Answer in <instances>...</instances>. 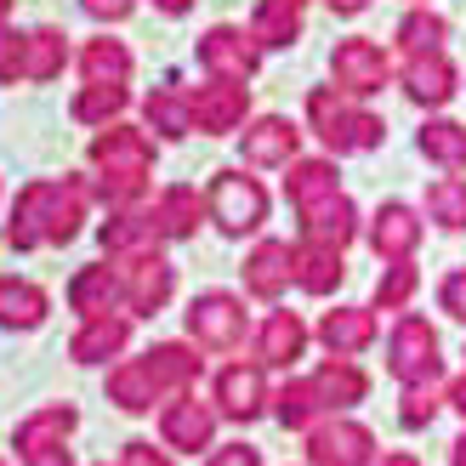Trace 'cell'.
Wrapping results in <instances>:
<instances>
[{"mask_svg": "<svg viewBox=\"0 0 466 466\" xmlns=\"http://www.w3.org/2000/svg\"><path fill=\"white\" fill-rule=\"evenodd\" d=\"M91 188L80 177H40L17 194L12 205V250H40V245H68L86 222Z\"/></svg>", "mask_w": 466, "mask_h": 466, "instance_id": "1", "label": "cell"}, {"mask_svg": "<svg viewBox=\"0 0 466 466\" xmlns=\"http://www.w3.org/2000/svg\"><path fill=\"white\" fill-rule=\"evenodd\" d=\"M199 381V353H188L182 341H159L143 359H126L108 370V404H120L131 415L154 410L159 399H177Z\"/></svg>", "mask_w": 466, "mask_h": 466, "instance_id": "2", "label": "cell"}, {"mask_svg": "<svg viewBox=\"0 0 466 466\" xmlns=\"http://www.w3.org/2000/svg\"><path fill=\"white\" fill-rule=\"evenodd\" d=\"M91 166H97V199H108L114 211L120 205H137L148 188V171H154V143H148V131H137V126H103L97 137H91Z\"/></svg>", "mask_w": 466, "mask_h": 466, "instance_id": "3", "label": "cell"}, {"mask_svg": "<svg viewBox=\"0 0 466 466\" xmlns=\"http://www.w3.org/2000/svg\"><path fill=\"white\" fill-rule=\"evenodd\" d=\"M308 126L330 154H370V148H381V137H387L381 114L359 108V97H347L341 86L308 91Z\"/></svg>", "mask_w": 466, "mask_h": 466, "instance_id": "4", "label": "cell"}, {"mask_svg": "<svg viewBox=\"0 0 466 466\" xmlns=\"http://www.w3.org/2000/svg\"><path fill=\"white\" fill-rule=\"evenodd\" d=\"M387 370H392V381H404V387H421V381H438V376H444V359H438V330H432L427 319L404 313L399 324H392Z\"/></svg>", "mask_w": 466, "mask_h": 466, "instance_id": "5", "label": "cell"}, {"mask_svg": "<svg viewBox=\"0 0 466 466\" xmlns=\"http://www.w3.org/2000/svg\"><path fill=\"white\" fill-rule=\"evenodd\" d=\"M205 205H211V222L222 233H256L268 222V194L245 171H217L211 188H205Z\"/></svg>", "mask_w": 466, "mask_h": 466, "instance_id": "6", "label": "cell"}, {"mask_svg": "<svg viewBox=\"0 0 466 466\" xmlns=\"http://www.w3.org/2000/svg\"><path fill=\"white\" fill-rule=\"evenodd\" d=\"M75 404H46L29 421H17V455L23 466H75L68 455V432H75Z\"/></svg>", "mask_w": 466, "mask_h": 466, "instance_id": "7", "label": "cell"}, {"mask_svg": "<svg viewBox=\"0 0 466 466\" xmlns=\"http://www.w3.org/2000/svg\"><path fill=\"white\" fill-rule=\"evenodd\" d=\"M120 285H126V308H131V319H148V313H159V308L171 301V290H177V268L148 245V250L120 256Z\"/></svg>", "mask_w": 466, "mask_h": 466, "instance_id": "8", "label": "cell"}, {"mask_svg": "<svg viewBox=\"0 0 466 466\" xmlns=\"http://www.w3.org/2000/svg\"><path fill=\"white\" fill-rule=\"evenodd\" d=\"M330 80L347 91V97H376V91L392 80V63L376 40H364V35H347L336 40V52H330Z\"/></svg>", "mask_w": 466, "mask_h": 466, "instance_id": "9", "label": "cell"}, {"mask_svg": "<svg viewBox=\"0 0 466 466\" xmlns=\"http://www.w3.org/2000/svg\"><path fill=\"white\" fill-rule=\"evenodd\" d=\"M188 336L211 353H233L245 341V301L228 290H205L188 301Z\"/></svg>", "mask_w": 466, "mask_h": 466, "instance_id": "10", "label": "cell"}, {"mask_svg": "<svg viewBox=\"0 0 466 466\" xmlns=\"http://www.w3.org/2000/svg\"><path fill=\"white\" fill-rule=\"evenodd\" d=\"M308 466H376V432L347 415H330L308 427Z\"/></svg>", "mask_w": 466, "mask_h": 466, "instance_id": "11", "label": "cell"}, {"mask_svg": "<svg viewBox=\"0 0 466 466\" xmlns=\"http://www.w3.org/2000/svg\"><path fill=\"white\" fill-rule=\"evenodd\" d=\"M199 63L222 80H250L256 63H262V46H256L250 29H233V23H217V29L199 35Z\"/></svg>", "mask_w": 466, "mask_h": 466, "instance_id": "12", "label": "cell"}, {"mask_svg": "<svg viewBox=\"0 0 466 466\" xmlns=\"http://www.w3.org/2000/svg\"><path fill=\"white\" fill-rule=\"evenodd\" d=\"M188 97H194V120H199V131H211V137L239 131L245 114H250V86H245V80H222V75H211V86L188 91Z\"/></svg>", "mask_w": 466, "mask_h": 466, "instance_id": "13", "label": "cell"}, {"mask_svg": "<svg viewBox=\"0 0 466 466\" xmlns=\"http://www.w3.org/2000/svg\"><path fill=\"white\" fill-rule=\"evenodd\" d=\"M211 432H217V410H205L194 392H177V399L159 410V438L182 455H199L211 444Z\"/></svg>", "mask_w": 466, "mask_h": 466, "instance_id": "14", "label": "cell"}, {"mask_svg": "<svg viewBox=\"0 0 466 466\" xmlns=\"http://www.w3.org/2000/svg\"><path fill=\"white\" fill-rule=\"evenodd\" d=\"M399 80L410 91V103H421V108H444L455 91H461V75H455V63L444 52H410Z\"/></svg>", "mask_w": 466, "mask_h": 466, "instance_id": "15", "label": "cell"}, {"mask_svg": "<svg viewBox=\"0 0 466 466\" xmlns=\"http://www.w3.org/2000/svg\"><path fill=\"white\" fill-rule=\"evenodd\" d=\"M415 245H421V217H415V205L387 199L376 211V222H370V250H376L381 262H410Z\"/></svg>", "mask_w": 466, "mask_h": 466, "instance_id": "16", "label": "cell"}, {"mask_svg": "<svg viewBox=\"0 0 466 466\" xmlns=\"http://www.w3.org/2000/svg\"><path fill=\"white\" fill-rule=\"evenodd\" d=\"M301 154V126H290L285 114H262L245 126V166H296Z\"/></svg>", "mask_w": 466, "mask_h": 466, "instance_id": "17", "label": "cell"}, {"mask_svg": "<svg viewBox=\"0 0 466 466\" xmlns=\"http://www.w3.org/2000/svg\"><path fill=\"white\" fill-rule=\"evenodd\" d=\"M268 410V381H262V364H233L217 376V415L228 421H256Z\"/></svg>", "mask_w": 466, "mask_h": 466, "instance_id": "18", "label": "cell"}, {"mask_svg": "<svg viewBox=\"0 0 466 466\" xmlns=\"http://www.w3.org/2000/svg\"><path fill=\"white\" fill-rule=\"evenodd\" d=\"M126 301V285H120V262H97V268H80L75 279H68V308H75L80 319H103Z\"/></svg>", "mask_w": 466, "mask_h": 466, "instance_id": "19", "label": "cell"}, {"mask_svg": "<svg viewBox=\"0 0 466 466\" xmlns=\"http://www.w3.org/2000/svg\"><path fill=\"white\" fill-rule=\"evenodd\" d=\"M290 268H296V285L308 296H330L341 279H347V262H341V245H324V239H308L290 250Z\"/></svg>", "mask_w": 466, "mask_h": 466, "instance_id": "20", "label": "cell"}, {"mask_svg": "<svg viewBox=\"0 0 466 466\" xmlns=\"http://www.w3.org/2000/svg\"><path fill=\"white\" fill-rule=\"evenodd\" d=\"M296 285V268H290V245H279V239H262L250 256H245V290L250 296H262V301H279Z\"/></svg>", "mask_w": 466, "mask_h": 466, "instance_id": "21", "label": "cell"}, {"mask_svg": "<svg viewBox=\"0 0 466 466\" xmlns=\"http://www.w3.org/2000/svg\"><path fill=\"white\" fill-rule=\"evenodd\" d=\"M285 171H290L285 194L296 205V217H308V211H319V205H330L341 194V177H336L330 159H296V166H285Z\"/></svg>", "mask_w": 466, "mask_h": 466, "instance_id": "22", "label": "cell"}, {"mask_svg": "<svg viewBox=\"0 0 466 466\" xmlns=\"http://www.w3.org/2000/svg\"><path fill=\"white\" fill-rule=\"evenodd\" d=\"M319 341L330 347V359H353L376 341V313L370 308H336L319 319Z\"/></svg>", "mask_w": 466, "mask_h": 466, "instance_id": "23", "label": "cell"}, {"mask_svg": "<svg viewBox=\"0 0 466 466\" xmlns=\"http://www.w3.org/2000/svg\"><path fill=\"white\" fill-rule=\"evenodd\" d=\"M154 228H159V239H188V233L199 228V217H211V205L199 199V188H188V182H177V188H166L154 205Z\"/></svg>", "mask_w": 466, "mask_h": 466, "instance_id": "24", "label": "cell"}, {"mask_svg": "<svg viewBox=\"0 0 466 466\" xmlns=\"http://www.w3.org/2000/svg\"><path fill=\"white\" fill-rule=\"evenodd\" d=\"M148 245H159V228H154L148 205H120V211L103 222V250L108 256H131V250H148Z\"/></svg>", "mask_w": 466, "mask_h": 466, "instance_id": "25", "label": "cell"}, {"mask_svg": "<svg viewBox=\"0 0 466 466\" xmlns=\"http://www.w3.org/2000/svg\"><path fill=\"white\" fill-rule=\"evenodd\" d=\"M126 341H131V319L103 313V319H86V330L68 341V359H75V364H103V359L120 353Z\"/></svg>", "mask_w": 466, "mask_h": 466, "instance_id": "26", "label": "cell"}, {"mask_svg": "<svg viewBox=\"0 0 466 466\" xmlns=\"http://www.w3.org/2000/svg\"><path fill=\"white\" fill-rule=\"evenodd\" d=\"M46 313H52V301H46L40 285H29V279H0V324L6 330H35V324H46Z\"/></svg>", "mask_w": 466, "mask_h": 466, "instance_id": "27", "label": "cell"}, {"mask_svg": "<svg viewBox=\"0 0 466 466\" xmlns=\"http://www.w3.org/2000/svg\"><path fill=\"white\" fill-rule=\"evenodd\" d=\"M143 114H148V126L166 137V143H182L199 120H194V97L188 91H171V86H159V91H148V103H143Z\"/></svg>", "mask_w": 466, "mask_h": 466, "instance_id": "28", "label": "cell"}, {"mask_svg": "<svg viewBox=\"0 0 466 466\" xmlns=\"http://www.w3.org/2000/svg\"><path fill=\"white\" fill-rule=\"evenodd\" d=\"M250 35H256L262 52H273V46H296L301 40V6H290V0H256Z\"/></svg>", "mask_w": 466, "mask_h": 466, "instance_id": "29", "label": "cell"}, {"mask_svg": "<svg viewBox=\"0 0 466 466\" xmlns=\"http://www.w3.org/2000/svg\"><path fill=\"white\" fill-rule=\"evenodd\" d=\"M80 75L86 86H126L131 80V52H126V40H86V52H80Z\"/></svg>", "mask_w": 466, "mask_h": 466, "instance_id": "30", "label": "cell"}, {"mask_svg": "<svg viewBox=\"0 0 466 466\" xmlns=\"http://www.w3.org/2000/svg\"><path fill=\"white\" fill-rule=\"evenodd\" d=\"M301 233H308V239H324V245H353L359 239V211H353V199L347 194H336L330 205H319V211H308L301 217Z\"/></svg>", "mask_w": 466, "mask_h": 466, "instance_id": "31", "label": "cell"}, {"mask_svg": "<svg viewBox=\"0 0 466 466\" xmlns=\"http://www.w3.org/2000/svg\"><path fill=\"white\" fill-rule=\"evenodd\" d=\"M279 421H285L290 432H308V427H319L324 421V410H330V404H324V392H319V381L313 376H301V381H285V387H279Z\"/></svg>", "mask_w": 466, "mask_h": 466, "instance_id": "32", "label": "cell"}, {"mask_svg": "<svg viewBox=\"0 0 466 466\" xmlns=\"http://www.w3.org/2000/svg\"><path fill=\"white\" fill-rule=\"evenodd\" d=\"M313 381H319V392H324V404H330V410H353V404H364V392H370V376H364L353 359L319 364Z\"/></svg>", "mask_w": 466, "mask_h": 466, "instance_id": "33", "label": "cell"}, {"mask_svg": "<svg viewBox=\"0 0 466 466\" xmlns=\"http://www.w3.org/2000/svg\"><path fill=\"white\" fill-rule=\"evenodd\" d=\"M415 148L444 171H466V126L461 120H427L421 137H415Z\"/></svg>", "mask_w": 466, "mask_h": 466, "instance_id": "34", "label": "cell"}, {"mask_svg": "<svg viewBox=\"0 0 466 466\" xmlns=\"http://www.w3.org/2000/svg\"><path fill=\"white\" fill-rule=\"evenodd\" d=\"M301 347H308V324L296 313H268L262 324V364H296Z\"/></svg>", "mask_w": 466, "mask_h": 466, "instance_id": "35", "label": "cell"}, {"mask_svg": "<svg viewBox=\"0 0 466 466\" xmlns=\"http://www.w3.org/2000/svg\"><path fill=\"white\" fill-rule=\"evenodd\" d=\"M63 63H68V35L63 29H35L29 35V68H23V80H35V86H46V80H57L63 75Z\"/></svg>", "mask_w": 466, "mask_h": 466, "instance_id": "36", "label": "cell"}, {"mask_svg": "<svg viewBox=\"0 0 466 466\" xmlns=\"http://www.w3.org/2000/svg\"><path fill=\"white\" fill-rule=\"evenodd\" d=\"M126 103H131L126 86H80V97L68 103V114H75L80 126H114Z\"/></svg>", "mask_w": 466, "mask_h": 466, "instance_id": "37", "label": "cell"}, {"mask_svg": "<svg viewBox=\"0 0 466 466\" xmlns=\"http://www.w3.org/2000/svg\"><path fill=\"white\" fill-rule=\"evenodd\" d=\"M427 217H432L438 228H450V233L466 228V177H461V171L438 177L432 188H427Z\"/></svg>", "mask_w": 466, "mask_h": 466, "instance_id": "38", "label": "cell"}, {"mask_svg": "<svg viewBox=\"0 0 466 466\" xmlns=\"http://www.w3.org/2000/svg\"><path fill=\"white\" fill-rule=\"evenodd\" d=\"M444 40H450V23L438 17V12H427V6L404 12V23H399V46H404V57H410V52H444Z\"/></svg>", "mask_w": 466, "mask_h": 466, "instance_id": "39", "label": "cell"}, {"mask_svg": "<svg viewBox=\"0 0 466 466\" xmlns=\"http://www.w3.org/2000/svg\"><path fill=\"white\" fill-rule=\"evenodd\" d=\"M415 285H421L415 262H387V273L376 279V308H381V313H399L404 301L415 296Z\"/></svg>", "mask_w": 466, "mask_h": 466, "instance_id": "40", "label": "cell"}, {"mask_svg": "<svg viewBox=\"0 0 466 466\" xmlns=\"http://www.w3.org/2000/svg\"><path fill=\"white\" fill-rule=\"evenodd\" d=\"M450 404V392H438V381H421V387H404L399 399V421L415 432V427H432V415Z\"/></svg>", "mask_w": 466, "mask_h": 466, "instance_id": "41", "label": "cell"}, {"mask_svg": "<svg viewBox=\"0 0 466 466\" xmlns=\"http://www.w3.org/2000/svg\"><path fill=\"white\" fill-rule=\"evenodd\" d=\"M23 68H29V35L0 29V80L17 86V80H23Z\"/></svg>", "mask_w": 466, "mask_h": 466, "instance_id": "42", "label": "cell"}, {"mask_svg": "<svg viewBox=\"0 0 466 466\" xmlns=\"http://www.w3.org/2000/svg\"><path fill=\"white\" fill-rule=\"evenodd\" d=\"M438 301H444V313H450V319H461V324H466V268L444 279V290H438Z\"/></svg>", "mask_w": 466, "mask_h": 466, "instance_id": "43", "label": "cell"}, {"mask_svg": "<svg viewBox=\"0 0 466 466\" xmlns=\"http://www.w3.org/2000/svg\"><path fill=\"white\" fill-rule=\"evenodd\" d=\"M80 6H86V17H97V23H120V17L137 12V0H80Z\"/></svg>", "mask_w": 466, "mask_h": 466, "instance_id": "44", "label": "cell"}, {"mask_svg": "<svg viewBox=\"0 0 466 466\" xmlns=\"http://www.w3.org/2000/svg\"><path fill=\"white\" fill-rule=\"evenodd\" d=\"M120 466H171V461L159 455L154 444H143V438H131V444L120 450Z\"/></svg>", "mask_w": 466, "mask_h": 466, "instance_id": "45", "label": "cell"}, {"mask_svg": "<svg viewBox=\"0 0 466 466\" xmlns=\"http://www.w3.org/2000/svg\"><path fill=\"white\" fill-rule=\"evenodd\" d=\"M205 466H262V455H256L250 444H222L211 461H205Z\"/></svg>", "mask_w": 466, "mask_h": 466, "instance_id": "46", "label": "cell"}, {"mask_svg": "<svg viewBox=\"0 0 466 466\" xmlns=\"http://www.w3.org/2000/svg\"><path fill=\"white\" fill-rule=\"evenodd\" d=\"M324 6H330L336 17H359V12L370 6V0H324Z\"/></svg>", "mask_w": 466, "mask_h": 466, "instance_id": "47", "label": "cell"}, {"mask_svg": "<svg viewBox=\"0 0 466 466\" xmlns=\"http://www.w3.org/2000/svg\"><path fill=\"white\" fill-rule=\"evenodd\" d=\"M450 410H455V415H461V421H466V376H461V381L450 387Z\"/></svg>", "mask_w": 466, "mask_h": 466, "instance_id": "48", "label": "cell"}, {"mask_svg": "<svg viewBox=\"0 0 466 466\" xmlns=\"http://www.w3.org/2000/svg\"><path fill=\"white\" fill-rule=\"evenodd\" d=\"M154 6H159V12H166V17H182V12H188V6H194V0H154Z\"/></svg>", "mask_w": 466, "mask_h": 466, "instance_id": "49", "label": "cell"}, {"mask_svg": "<svg viewBox=\"0 0 466 466\" xmlns=\"http://www.w3.org/2000/svg\"><path fill=\"white\" fill-rule=\"evenodd\" d=\"M381 466H421V461H415L410 450H392V455H381Z\"/></svg>", "mask_w": 466, "mask_h": 466, "instance_id": "50", "label": "cell"}, {"mask_svg": "<svg viewBox=\"0 0 466 466\" xmlns=\"http://www.w3.org/2000/svg\"><path fill=\"white\" fill-rule=\"evenodd\" d=\"M450 450H455V455H450V466H466V432L455 438V444H450Z\"/></svg>", "mask_w": 466, "mask_h": 466, "instance_id": "51", "label": "cell"}, {"mask_svg": "<svg viewBox=\"0 0 466 466\" xmlns=\"http://www.w3.org/2000/svg\"><path fill=\"white\" fill-rule=\"evenodd\" d=\"M6 17H12V0H0V29H6Z\"/></svg>", "mask_w": 466, "mask_h": 466, "instance_id": "52", "label": "cell"}, {"mask_svg": "<svg viewBox=\"0 0 466 466\" xmlns=\"http://www.w3.org/2000/svg\"><path fill=\"white\" fill-rule=\"evenodd\" d=\"M290 6H308V0H290Z\"/></svg>", "mask_w": 466, "mask_h": 466, "instance_id": "53", "label": "cell"}, {"mask_svg": "<svg viewBox=\"0 0 466 466\" xmlns=\"http://www.w3.org/2000/svg\"><path fill=\"white\" fill-rule=\"evenodd\" d=\"M415 6H421V0H415Z\"/></svg>", "mask_w": 466, "mask_h": 466, "instance_id": "54", "label": "cell"}]
</instances>
